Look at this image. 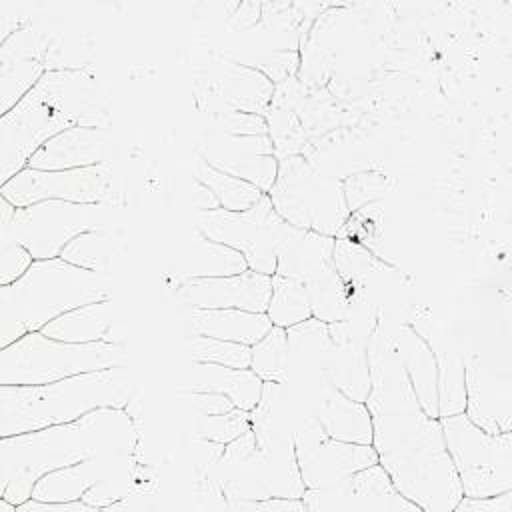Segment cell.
<instances>
[{"instance_id":"obj_1","label":"cell","mask_w":512,"mask_h":512,"mask_svg":"<svg viewBox=\"0 0 512 512\" xmlns=\"http://www.w3.org/2000/svg\"><path fill=\"white\" fill-rule=\"evenodd\" d=\"M136 446L138 434L126 406H104L66 424L2 436L0 498L18 506L46 472L96 456L136 454Z\"/></svg>"},{"instance_id":"obj_19","label":"cell","mask_w":512,"mask_h":512,"mask_svg":"<svg viewBox=\"0 0 512 512\" xmlns=\"http://www.w3.org/2000/svg\"><path fill=\"white\" fill-rule=\"evenodd\" d=\"M246 270L248 262L238 250L210 240L198 230L176 250L170 260V274L176 278V282L234 276Z\"/></svg>"},{"instance_id":"obj_36","label":"cell","mask_w":512,"mask_h":512,"mask_svg":"<svg viewBox=\"0 0 512 512\" xmlns=\"http://www.w3.org/2000/svg\"><path fill=\"white\" fill-rule=\"evenodd\" d=\"M470 512H512V490L492 494V496H462L454 508Z\"/></svg>"},{"instance_id":"obj_26","label":"cell","mask_w":512,"mask_h":512,"mask_svg":"<svg viewBox=\"0 0 512 512\" xmlns=\"http://www.w3.org/2000/svg\"><path fill=\"white\" fill-rule=\"evenodd\" d=\"M396 352L400 356V362L404 366V372H406L410 388L416 396V402L428 416L438 418L440 366L434 360L432 352L412 332L408 334V342H402V348L398 346Z\"/></svg>"},{"instance_id":"obj_5","label":"cell","mask_w":512,"mask_h":512,"mask_svg":"<svg viewBox=\"0 0 512 512\" xmlns=\"http://www.w3.org/2000/svg\"><path fill=\"white\" fill-rule=\"evenodd\" d=\"M266 194L288 224L334 238L350 214L342 184L322 176L300 156L278 162V176Z\"/></svg>"},{"instance_id":"obj_2","label":"cell","mask_w":512,"mask_h":512,"mask_svg":"<svg viewBox=\"0 0 512 512\" xmlns=\"http://www.w3.org/2000/svg\"><path fill=\"white\" fill-rule=\"evenodd\" d=\"M132 396V376L124 366L38 386L0 384V434L14 436L66 424L104 406L124 408Z\"/></svg>"},{"instance_id":"obj_11","label":"cell","mask_w":512,"mask_h":512,"mask_svg":"<svg viewBox=\"0 0 512 512\" xmlns=\"http://www.w3.org/2000/svg\"><path fill=\"white\" fill-rule=\"evenodd\" d=\"M306 510H418L404 498L380 462L322 488H306L302 494Z\"/></svg>"},{"instance_id":"obj_12","label":"cell","mask_w":512,"mask_h":512,"mask_svg":"<svg viewBox=\"0 0 512 512\" xmlns=\"http://www.w3.org/2000/svg\"><path fill=\"white\" fill-rule=\"evenodd\" d=\"M70 128L56 112L32 94H26L0 120L2 184L24 170L30 158L58 132Z\"/></svg>"},{"instance_id":"obj_14","label":"cell","mask_w":512,"mask_h":512,"mask_svg":"<svg viewBox=\"0 0 512 512\" xmlns=\"http://www.w3.org/2000/svg\"><path fill=\"white\" fill-rule=\"evenodd\" d=\"M202 160L216 170L246 180L268 192L278 176V160L272 138L262 136H230L218 134L208 140Z\"/></svg>"},{"instance_id":"obj_37","label":"cell","mask_w":512,"mask_h":512,"mask_svg":"<svg viewBox=\"0 0 512 512\" xmlns=\"http://www.w3.org/2000/svg\"><path fill=\"white\" fill-rule=\"evenodd\" d=\"M182 398L192 406L194 414H222L228 412L232 408H236V404L218 392H182Z\"/></svg>"},{"instance_id":"obj_13","label":"cell","mask_w":512,"mask_h":512,"mask_svg":"<svg viewBox=\"0 0 512 512\" xmlns=\"http://www.w3.org/2000/svg\"><path fill=\"white\" fill-rule=\"evenodd\" d=\"M272 292V276L246 270L234 276L198 278L178 282V300L190 308H238L248 312H266Z\"/></svg>"},{"instance_id":"obj_20","label":"cell","mask_w":512,"mask_h":512,"mask_svg":"<svg viewBox=\"0 0 512 512\" xmlns=\"http://www.w3.org/2000/svg\"><path fill=\"white\" fill-rule=\"evenodd\" d=\"M314 410V418L330 438L356 444H372V414L366 402L348 398L326 378L324 386H320L316 392Z\"/></svg>"},{"instance_id":"obj_4","label":"cell","mask_w":512,"mask_h":512,"mask_svg":"<svg viewBox=\"0 0 512 512\" xmlns=\"http://www.w3.org/2000/svg\"><path fill=\"white\" fill-rule=\"evenodd\" d=\"M124 346L110 340L74 344L28 332L2 348L0 384L38 386L58 382L76 374L124 366Z\"/></svg>"},{"instance_id":"obj_28","label":"cell","mask_w":512,"mask_h":512,"mask_svg":"<svg viewBox=\"0 0 512 512\" xmlns=\"http://www.w3.org/2000/svg\"><path fill=\"white\" fill-rule=\"evenodd\" d=\"M266 316L280 328H290L308 320L312 316V308L306 282L274 274Z\"/></svg>"},{"instance_id":"obj_32","label":"cell","mask_w":512,"mask_h":512,"mask_svg":"<svg viewBox=\"0 0 512 512\" xmlns=\"http://www.w3.org/2000/svg\"><path fill=\"white\" fill-rule=\"evenodd\" d=\"M250 370L262 382H288L286 328L272 326L264 338L250 346Z\"/></svg>"},{"instance_id":"obj_3","label":"cell","mask_w":512,"mask_h":512,"mask_svg":"<svg viewBox=\"0 0 512 512\" xmlns=\"http://www.w3.org/2000/svg\"><path fill=\"white\" fill-rule=\"evenodd\" d=\"M110 282L64 258L34 260L12 284L0 286L2 348L74 308L108 300Z\"/></svg>"},{"instance_id":"obj_16","label":"cell","mask_w":512,"mask_h":512,"mask_svg":"<svg viewBox=\"0 0 512 512\" xmlns=\"http://www.w3.org/2000/svg\"><path fill=\"white\" fill-rule=\"evenodd\" d=\"M112 154V136L100 126H72L48 142L30 158L26 168L70 170L104 164Z\"/></svg>"},{"instance_id":"obj_18","label":"cell","mask_w":512,"mask_h":512,"mask_svg":"<svg viewBox=\"0 0 512 512\" xmlns=\"http://www.w3.org/2000/svg\"><path fill=\"white\" fill-rule=\"evenodd\" d=\"M334 236L302 230L288 224L278 250L276 272L286 278L310 282L334 268Z\"/></svg>"},{"instance_id":"obj_9","label":"cell","mask_w":512,"mask_h":512,"mask_svg":"<svg viewBox=\"0 0 512 512\" xmlns=\"http://www.w3.org/2000/svg\"><path fill=\"white\" fill-rule=\"evenodd\" d=\"M2 198L16 208L44 200L110 204L112 168L110 162L70 170L24 168L2 184Z\"/></svg>"},{"instance_id":"obj_24","label":"cell","mask_w":512,"mask_h":512,"mask_svg":"<svg viewBox=\"0 0 512 512\" xmlns=\"http://www.w3.org/2000/svg\"><path fill=\"white\" fill-rule=\"evenodd\" d=\"M288 338V380L324 376L334 342L328 324L310 316L308 320L286 328Z\"/></svg>"},{"instance_id":"obj_8","label":"cell","mask_w":512,"mask_h":512,"mask_svg":"<svg viewBox=\"0 0 512 512\" xmlns=\"http://www.w3.org/2000/svg\"><path fill=\"white\" fill-rule=\"evenodd\" d=\"M288 228V222L274 210L268 194L242 212L224 208L198 210L196 230L210 240L238 250L250 270L274 276L276 250Z\"/></svg>"},{"instance_id":"obj_6","label":"cell","mask_w":512,"mask_h":512,"mask_svg":"<svg viewBox=\"0 0 512 512\" xmlns=\"http://www.w3.org/2000/svg\"><path fill=\"white\" fill-rule=\"evenodd\" d=\"M110 204L44 200L16 208L2 198V232L20 242L34 260L60 258L70 240L88 230L110 228Z\"/></svg>"},{"instance_id":"obj_30","label":"cell","mask_w":512,"mask_h":512,"mask_svg":"<svg viewBox=\"0 0 512 512\" xmlns=\"http://www.w3.org/2000/svg\"><path fill=\"white\" fill-rule=\"evenodd\" d=\"M306 286H308L310 308L314 318L330 324V322L346 320L352 314L348 286L334 268L306 282Z\"/></svg>"},{"instance_id":"obj_23","label":"cell","mask_w":512,"mask_h":512,"mask_svg":"<svg viewBox=\"0 0 512 512\" xmlns=\"http://www.w3.org/2000/svg\"><path fill=\"white\" fill-rule=\"evenodd\" d=\"M194 334L252 346L274 326L266 312H248L238 308H190Z\"/></svg>"},{"instance_id":"obj_21","label":"cell","mask_w":512,"mask_h":512,"mask_svg":"<svg viewBox=\"0 0 512 512\" xmlns=\"http://www.w3.org/2000/svg\"><path fill=\"white\" fill-rule=\"evenodd\" d=\"M182 382V392H218L248 412L258 404L264 388V382L250 368H230L194 360L184 370Z\"/></svg>"},{"instance_id":"obj_27","label":"cell","mask_w":512,"mask_h":512,"mask_svg":"<svg viewBox=\"0 0 512 512\" xmlns=\"http://www.w3.org/2000/svg\"><path fill=\"white\" fill-rule=\"evenodd\" d=\"M60 258L80 268L108 276L118 262L116 238L112 236L110 228L82 232L80 236L68 242Z\"/></svg>"},{"instance_id":"obj_15","label":"cell","mask_w":512,"mask_h":512,"mask_svg":"<svg viewBox=\"0 0 512 512\" xmlns=\"http://www.w3.org/2000/svg\"><path fill=\"white\" fill-rule=\"evenodd\" d=\"M28 94L56 112L70 128L96 126V120L102 114L98 104V86L82 68L46 70Z\"/></svg>"},{"instance_id":"obj_17","label":"cell","mask_w":512,"mask_h":512,"mask_svg":"<svg viewBox=\"0 0 512 512\" xmlns=\"http://www.w3.org/2000/svg\"><path fill=\"white\" fill-rule=\"evenodd\" d=\"M138 462L136 454H112L88 458L52 472H46L34 484L32 496L44 502H70L82 500L84 492L94 484L110 478L112 474Z\"/></svg>"},{"instance_id":"obj_31","label":"cell","mask_w":512,"mask_h":512,"mask_svg":"<svg viewBox=\"0 0 512 512\" xmlns=\"http://www.w3.org/2000/svg\"><path fill=\"white\" fill-rule=\"evenodd\" d=\"M46 64L38 58L14 56L2 52V66H0V82H2V114L14 108L44 76Z\"/></svg>"},{"instance_id":"obj_35","label":"cell","mask_w":512,"mask_h":512,"mask_svg":"<svg viewBox=\"0 0 512 512\" xmlns=\"http://www.w3.org/2000/svg\"><path fill=\"white\" fill-rule=\"evenodd\" d=\"M2 248H0V284L16 282L34 262L32 254L16 242L10 234H0Z\"/></svg>"},{"instance_id":"obj_33","label":"cell","mask_w":512,"mask_h":512,"mask_svg":"<svg viewBox=\"0 0 512 512\" xmlns=\"http://www.w3.org/2000/svg\"><path fill=\"white\" fill-rule=\"evenodd\" d=\"M186 350L194 362H212L230 368H250V346L194 334L186 340Z\"/></svg>"},{"instance_id":"obj_34","label":"cell","mask_w":512,"mask_h":512,"mask_svg":"<svg viewBox=\"0 0 512 512\" xmlns=\"http://www.w3.org/2000/svg\"><path fill=\"white\" fill-rule=\"evenodd\" d=\"M194 430L198 438L228 444L230 440L250 430V412L236 406L222 414H196Z\"/></svg>"},{"instance_id":"obj_7","label":"cell","mask_w":512,"mask_h":512,"mask_svg":"<svg viewBox=\"0 0 512 512\" xmlns=\"http://www.w3.org/2000/svg\"><path fill=\"white\" fill-rule=\"evenodd\" d=\"M462 496H492L512 490L510 430L490 434L462 412L438 418Z\"/></svg>"},{"instance_id":"obj_25","label":"cell","mask_w":512,"mask_h":512,"mask_svg":"<svg viewBox=\"0 0 512 512\" xmlns=\"http://www.w3.org/2000/svg\"><path fill=\"white\" fill-rule=\"evenodd\" d=\"M110 328H112V302L108 298V300L92 302V304L74 308L70 312H64L62 316L48 322L40 332L56 340L88 344V342H100V340L114 342L108 336Z\"/></svg>"},{"instance_id":"obj_10","label":"cell","mask_w":512,"mask_h":512,"mask_svg":"<svg viewBox=\"0 0 512 512\" xmlns=\"http://www.w3.org/2000/svg\"><path fill=\"white\" fill-rule=\"evenodd\" d=\"M292 438L298 470L306 488L336 484L378 462L372 444L330 438L314 416H302L300 426H294Z\"/></svg>"},{"instance_id":"obj_29","label":"cell","mask_w":512,"mask_h":512,"mask_svg":"<svg viewBox=\"0 0 512 512\" xmlns=\"http://www.w3.org/2000/svg\"><path fill=\"white\" fill-rule=\"evenodd\" d=\"M196 180L214 194L220 208L230 210V212L248 210L252 204H256L266 194L260 188H256L254 184L240 180L236 176L224 174L204 160H198Z\"/></svg>"},{"instance_id":"obj_22","label":"cell","mask_w":512,"mask_h":512,"mask_svg":"<svg viewBox=\"0 0 512 512\" xmlns=\"http://www.w3.org/2000/svg\"><path fill=\"white\" fill-rule=\"evenodd\" d=\"M216 94L222 96L224 106L236 112H250L264 116L272 102V80L260 70L224 60L216 70Z\"/></svg>"}]
</instances>
